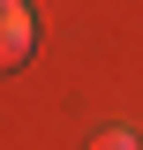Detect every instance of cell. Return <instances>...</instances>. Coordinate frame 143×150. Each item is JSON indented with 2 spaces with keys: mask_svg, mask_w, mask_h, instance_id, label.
<instances>
[{
  "mask_svg": "<svg viewBox=\"0 0 143 150\" xmlns=\"http://www.w3.org/2000/svg\"><path fill=\"white\" fill-rule=\"evenodd\" d=\"M30 53V15H23V0H0V68H15Z\"/></svg>",
  "mask_w": 143,
  "mask_h": 150,
  "instance_id": "cell-1",
  "label": "cell"
},
{
  "mask_svg": "<svg viewBox=\"0 0 143 150\" xmlns=\"http://www.w3.org/2000/svg\"><path fill=\"white\" fill-rule=\"evenodd\" d=\"M90 150H136V135H128V128H106V135H98Z\"/></svg>",
  "mask_w": 143,
  "mask_h": 150,
  "instance_id": "cell-2",
  "label": "cell"
}]
</instances>
